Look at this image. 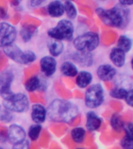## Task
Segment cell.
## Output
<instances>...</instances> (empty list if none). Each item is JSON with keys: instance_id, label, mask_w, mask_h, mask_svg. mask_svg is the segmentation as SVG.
Listing matches in <instances>:
<instances>
[{"instance_id": "7bdbcfd3", "label": "cell", "mask_w": 133, "mask_h": 149, "mask_svg": "<svg viewBox=\"0 0 133 149\" xmlns=\"http://www.w3.org/2000/svg\"><path fill=\"white\" fill-rule=\"evenodd\" d=\"M7 64V58L4 54L0 53V70H2Z\"/></svg>"}, {"instance_id": "f1b7e54d", "label": "cell", "mask_w": 133, "mask_h": 149, "mask_svg": "<svg viewBox=\"0 0 133 149\" xmlns=\"http://www.w3.org/2000/svg\"><path fill=\"white\" fill-rule=\"evenodd\" d=\"M64 10L70 19H74L76 16V9L72 2L66 1L64 5Z\"/></svg>"}, {"instance_id": "30bf717a", "label": "cell", "mask_w": 133, "mask_h": 149, "mask_svg": "<svg viewBox=\"0 0 133 149\" xmlns=\"http://www.w3.org/2000/svg\"><path fill=\"white\" fill-rule=\"evenodd\" d=\"M26 133L23 128L16 124H13L9 127L7 138L12 144H16L23 142L25 139Z\"/></svg>"}, {"instance_id": "7dc6e473", "label": "cell", "mask_w": 133, "mask_h": 149, "mask_svg": "<svg viewBox=\"0 0 133 149\" xmlns=\"http://www.w3.org/2000/svg\"><path fill=\"white\" fill-rule=\"evenodd\" d=\"M34 13L36 14H38V15H41V16H46L47 13H48L45 8H39V9H35Z\"/></svg>"}, {"instance_id": "9f6ffc18", "label": "cell", "mask_w": 133, "mask_h": 149, "mask_svg": "<svg viewBox=\"0 0 133 149\" xmlns=\"http://www.w3.org/2000/svg\"><path fill=\"white\" fill-rule=\"evenodd\" d=\"M10 3H11V4H13L14 6H16V5H18L19 4V2H10Z\"/></svg>"}, {"instance_id": "1f68e13d", "label": "cell", "mask_w": 133, "mask_h": 149, "mask_svg": "<svg viewBox=\"0 0 133 149\" xmlns=\"http://www.w3.org/2000/svg\"><path fill=\"white\" fill-rule=\"evenodd\" d=\"M12 118H13V116L10 113V112L4 107H0V120L4 123H8L9 121H11Z\"/></svg>"}, {"instance_id": "8992f818", "label": "cell", "mask_w": 133, "mask_h": 149, "mask_svg": "<svg viewBox=\"0 0 133 149\" xmlns=\"http://www.w3.org/2000/svg\"><path fill=\"white\" fill-rule=\"evenodd\" d=\"M74 28L72 23L69 20L62 19L58 22L55 27L49 30L48 35L57 40H70L73 36Z\"/></svg>"}, {"instance_id": "ba28073f", "label": "cell", "mask_w": 133, "mask_h": 149, "mask_svg": "<svg viewBox=\"0 0 133 149\" xmlns=\"http://www.w3.org/2000/svg\"><path fill=\"white\" fill-rule=\"evenodd\" d=\"M16 37L13 26L7 23H0V47H6L13 44Z\"/></svg>"}, {"instance_id": "cb8c5ba5", "label": "cell", "mask_w": 133, "mask_h": 149, "mask_svg": "<svg viewBox=\"0 0 133 149\" xmlns=\"http://www.w3.org/2000/svg\"><path fill=\"white\" fill-rule=\"evenodd\" d=\"M86 136V132L83 128L76 127L71 132V138L76 143H82Z\"/></svg>"}, {"instance_id": "d6986e66", "label": "cell", "mask_w": 133, "mask_h": 149, "mask_svg": "<svg viewBox=\"0 0 133 149\" xmlns=\"http://www.w3.org/2000/svg\"><path fill=\"white\" fill-rule=\"evenodd\" d=\"M61 72L66 77L71 78V77H74L78 73L76 67L72 63L66 61L64 62L61 66Z\"/></svg>"}, {"instance_id": "8d00e7d4", "label": "cell", "mask_w": 133, "mask_h": 149, "mask_svg": "<svg viewBox=\"0 0 133 149\" xmlns=\"http://www.w3.org/2000/svg\"><path fill=\"white\" fill-rule=\"evenodd\" d=\"M79 9L81 13H84L89 17H91L93 16V10H92V8H90V7L87 6H83V5H79Z\"/></svg>"}, {"instance_id": "ee69618b", "label": "cell", "mask_w": 133, "mask_h": 149, "mask_svg": "<svg viewBox=\"0 0 133 149\" xmlns=\"http://www.w3.org/2000/svg\"><path fill=\"white\" fill-rule=\"evenodd\" d=\"M64 83L66 85V86L69 87V88H73L75 86V82L74 81L72 80L71 78H69V77H65L64 79H62Z\"/></svg>"}, {"instance_id": "5b68a950", "label": "cell", "mask_w": 133, "mask_h": 149, "mask_svg": "<svg viewBox=\"0 0 133 149\" xmlns=\"http://www.w3.org/2000/svg\"><path fill=\"white\" fill-rule=\"evenodd\" d=\"M4 54L19 64H28L36 59V55L30 51H22L20 47L11 44L4 48Z\"/></svg>"}, {"instance_id": "484cf974", "label": "cell", "mask_w": 133, "mask_h": 149, "mask_svg": "<svg viewBox=\"0 0 133 149\" xmlns=\"http://www.w3.org/2000/svg\"><path fill=\"white\" fill-rule=\"evenodd\" d=\"M26 89L29 92H34L40 86V79L37 76H32L25 80Z\"/></svg>"}, {"instance_id": "11a10c76", "label": "cell", "mask_w": 133, "mask_h": 149, "mask_svg": "<svg viewBox=\"0 0 133 149\" xmlns=\"http://www.w3.org/2000/svg\"><path fill=\"white\" fill-rule=\"evenodd\" d=\"M110 114H111L110 111H107V113H104V116H106V117H107L108 116H110Z\"/></svg>"}, {"instance_id": "44dd1931", "label": "cell", "mask_w": 133, "mask_h": 149, "mask_svg": "<svg viewBox=\"0 0 133 149\" xmlns=\"http://www.w3.org/2000/svg\"><path fill=\"white\" fill-rule=\"evenodd\" d=\"M49 51L52 56H58L63 51V44L59 40H53L48 44Z\"/></svg>"}, {"instance_id": "db71d44e", "label": "cell", "mask_w": 133, "mask_h": 149, "mask_svg": "<svg viewBox=\"0 0 133 149\" xmlns=\"http://www.w3.org/2000/svg\"><path fill=\"white\" fill-rule=\"evenodd\" d=\"M0 7H2V8H7L6 2L1 0V1H0Z\"/></svg>"}, {"instance_id": "f35d334b", "label": "cell", "mask_w": 133, "mask_h": 149, "mask_svg": "<svg viewBox=\"0 0 133 149\" xmlns=\"http://www.w3.org/2000/svg\"><path fill=\"white\" fill-rule=\"evenodd\" d=\"M110 106L111 107V108L114 109V111L120 112L122 109V104L118 101L116 100H112L110 102Z\"/></svg>"}, {"instance_id": "680465c9", "label": "cell", "mask_w": 133, "mask_h": 149, "mask_svg": "<svg viewBox=\"0 0 133 149\" xmlns=\"http://www.w3.org/2000/svg\"><path fill=\"white\" fill-rule=\"evenodd\" d=\"M0 149H3V148H0Z\"/></svg>"}, {"instance_id": "60d3db41", "label": "cell", "mask_w": 133, "mask_h": 149, "mask_svg": "<svg viewBox=\"0 0 133 149\" xmlns=\"http://www.w3.org/2000/svg\"><path fill=\"white\" fill-rule=\"evenodd\" d=\"M8 136V130L6 127L0 125V139L2 141H5Z\"/></svg>"}, {"instance_id": "f907efd6", "label": "cell", "mask_w": 133, "mask_h": 149, "mask_svg": "<svg viewBox=\"0 0 133 149\" xmlns=\"http://www.w3.org/2000/svg\"><path fill=\"white\" fill-rule=\"evenodd\" d=\"M133 3L132 1H120V4L123 6H128V5H132Z\"/></svg>"}, {"instance_id": "d6a6232c", "label": "cell", "mask_w": 133, "mask_h": 149, "mask_svg": "<svg viewBox=\"0 0 133 149\" xmlns=\"http://www.w3.org/2000/svg\"><path fill=\"white\" fill-rule=\"evenodd\" d=\"M127 92L125 88H113L111 92V95L113 98H116V99H123L125 98Z\"/></svg>"}, {"instance_id": "6f0895ef", "label": "cell", "mask_w": 133, "mask_h": 149, "mask_svg": "<svg viewBox=\"0 0 133 149\" xmlns=\"http://www.w3.org/2000/svg\"><path fill=\"white\" fill-rule=\"evenodd\" d=\"M76 149H83V148H76Z\"/></svg>"}, {"instance_id": "816d5d0a", "label": "cell", "mask_w": 133, "mask_h": 149, "mask_svg": "<svg viewBox=\"0 0 133 149\" xmlns=\"http://www.w3.org/2000/svg\"><path fill=\"white\" fill-rule=\"evenodd\" d=\"M42 1H31L30 3L32 5V6H39L42 3Z\"/></svg>"}, {"instance_id": "83f0119b", "label": "cell", "mask_w": 133, "mask_h": 149, "mask_svg": "<svg viewBox=\"0 0 133 149\" xmlns=\"http://www.w3.org/2000/svg\"><path fill=\"white\" fill-rule=\"evenodd\" d=\"M21 25L22 26H34L37 27L41 25V21L38 20L37 19L34 18L30 16H25L21 20Z\"/></svg>"}, {"instance_id": "6da1fadb", "label": "cell", "mask_w": 133, "mask_h": 149, "mask_svg": "<svg viewBox=\"0 0 133 149\" xmlns=\"http://www.w3.org/2000/svg\"><path fill=\"white\" fill-rule=\"evenodd\" d=\"M98 17L107 26L123 28L127 26L130 19L129 10L123 6H116L104 10L101 8L96 9Z\"/></svg>"}, {"instance_id": "ffe728a7", "label": "cell", "mask_w": 133, "mask_h": 149, "mask_svg": "<svg viewBox=\"0 0 133 149\" xmlns=\"http://www.w3.org/2000/svg\"><path fill=\"white\" fill-rule=\"evenodd\" d=\"M117 38V33L111 30H103L102 33V37H101V40H102V44L104 45H111L115 41Z\"/></svg>"}, {"instance_id": "681fc988", "label": "cell", "mask_w": 133, "mask_h": 149, "mask_svg": "<svg viewBox=\"0 0 133 149\" xmlns=\"http://www.w3.org/2000/svg\"><path fill=\"white\" fill-rule=\"evenodd\" d=\"M73 95L76 98H78V99H83V94L82 92L79 90H75L73 92Z\"/></svg>"}, {"instance_id": "f6af8a7d", "label": "cell", "mask_w": 133, "mask_h": 149, "mask_svg": "<svg viewBox=\"0 0 133 149\" xmlns=\"http://www.w3.org/2000/svg\"><path fill=\"white\" fill-rule=\"evenodd\" d=\"M122 120L123 121H125L126 123H128V122H131L132 119V113L131 111H128L127 113H125V114H123L122 116Z\"/></svg>"}, {"instance_id": "5bb4252c", "label": "cell", "mask_w": 133, "mask_h": 149, "mask_svg": "<svg viewBox=\"0 0 133 149\" xmlns=\"http://www.w3.org/2000/svg\"><path fill=\"white\" fill-rule=\"evenodd\" d=\"M32 120L35 123H43L46 118V109L41 104H35L32 107Z\"/></svg>"}, {"instance_id": "74e56055", "label": "cell", "mask_w": 133, "mask_h": 149, "mask_svg": "<svg viewBox=\"0 0 133 149\" xmlns=\"http://www.w3.org/2000/svg\"><path fill=\"white\" fill-rule=\"evenodd\" d=\"M49 139H50V135H49L48 132L46 130H44L41 134V138H40V143L45 146L48 144Z\"/></svg>"}, {"instance_id": "f5cc1de1", "label": "cell", "mask_w": 133, "mask_h": 149, "mask_svg": "<svg viewBox=\"0 0 133 149\" xmlns=\"http://www.w3.org/2000/svg\"><path fill=\"white\" fill-rule=\"evenodd\" d=\"M105 86L107 87L108 89H111L112 87H113V85L111 81H105Z\"/></svg>"}, {"instance_id": "e575fe53", "label": "cell", "mask_w": 133, "mask_h": 149, "mask_svg": "<svg viewBox=\"0 0 133 149\" xmlns=\"http://www.w3.org/2000/svg\"><path fill=\"white\" fill-rule=\"evenodd\" d=\"M121 144L124 149H133L132 137H128L127 135H125L121 140Z\"/></svg>"}, {"instance_id": "7c38bea8", "label": "cell", "mask_w": 133, "mask_h": 149, "mask_svg": "<svg viewBox=\"0 0 133 149\" xmlns=\"http://www.w3.org/2000/svg\"><path fill=\"white\" fill-rule=\"evenodd\" d=\"M41 68L46 76H51L55 73L56 69V61L52 57H44L41 58Z\"/></svg>"}, {"instance_id": "f546056e", "label": "cell", "mask_w": 133, "mask_h": 149, "mask_svg": "<svg viewBox=\"0 0 133 149\" xmlns=\"http://www.w3.org/2000/svg\"><path fill=\"white\" fill-rule=\"evenodd\" d=\"M50 130L55 134L58 136H61L65 134V132L67 130V127L65 123H56V124H52L50 127Z\"/></svg>"}, {"instance_id": "7402d4cb", "label": "cell", "mask_w": 133, "mask_h": 149, "mask_svg": "<svg viewBox=\"0 0 133 149\" xmlns=\"http://www.w3.org/2000/svg\"><path fill=\"white\" fill-rule=\"evenodd\" d=\"M55 89L56 93L63 99L68 100L72 97V93L67 88H65L61 81H57L55 83Z\"/></svg>"}, {"instance_id": "3957f363", "label": "cell", "mask_w": 133, "mask_h": 149, "mask_svg": "<svg viewBox=\"0 0 133 149\" xmlns=\"http://www.w3.org/2000/svg\"><path fill=\"white\" fill-rule=\"evenodd\" d=\"M99 41V37L96 33L88 32L76 37L73 41V44L78 51L90 52L97 47Z\"/></svg>"}, {"instance_id": "8fae6325", "label": "cell", "mask_w": 133, "mask_h": 149, "mask_svg": "<svg viewBox=\"0 0 133 149\" xmlns=\"http://www.w3.org/2000/svg\"><path fill=\"white\" fill-rule=\"evenodd\" d=\"M72 59L78 65L83 67H89L93 64L92 54L86 51H77L72 54Z\"/></svg>"}, {"instance_id": "4fadbf2b", "label": "cell", "mask_w": 133, "mask_h": 149, "mask_svg": "<svg viewBox=\"0 0 133 149\" xmlns=\"http://www.w3.org/2000/svg\"><path fill=\"white\" fill-rule=\"evenodd\" d=\"M97 75L101 80L104 81H110L116 74V70L110 65H100L97 69Z\"/></svg>"}, {"instance_id": "9a60e30c", "label": "cell", "mask_w": 133, "mask_h": 149, "mask_svg": "<svg viewBox=\"0 0 133 149\" xmlns=\"http://www.w3.org/2000/svg\"><path fill=\"white\" fill-rule=\"evenodd\" d=\"M102 124V120L93 112H89L86 115V128L88 130H98Z\"/></svg>"}, {"instance_id": "c3c4849f", "label": "cell", "mask_w": 133, "mask_h": 149, "mask_svg": "<svg viewBox=\"0 0 133 149\" xmlns=\"http://www.w3.org/2000/svg\"><path fill=\"white\" fill-rule=\"evenodd\" d=\"M21 19V17L19 15V14H14V16L12 17V19H10V21H11V23H13V24H16V23H19V21Z\"/></svg>"}, {"instance_id": "603a6c76", "label": "cell", "mask_w": 133, "mask_h": 149, "mask_svg": "<svg viewBox=\"0 0 133 149\" xmlns=\"http://www.w3.org/2000/svg\"><path fill=\"white\" fill-rule=\"evenodd\" d=\"M111 124L114 131H122L123 130L124 121L121 116L119 114L114 113L111 116Z\"/></svg>"}, {"instance_id": "277c9868", "label": "cell", "mask_w": 133, "mask_h": 149, "mask_svg": "<svg viewBox=\"0 0 133 149\" xmlns=\"http://www.w3.org/2000/svg\"><path fill=\"white\" fill-rule=\"evenodd\" d=\"M3 107L9 111L22 113L28 109V100L23 93H12L9 96L4 98Z\"/></svg>"}, {"instance_id": "bcb514c9", "label": "cell", "mask_w": 133, "mask_h": 149, "mask_svg": "<svg viewBox=\"0 0 133 149\" xmlns=\"http://www.w3.org/2000/svg\"><path fill=\"white\" fill-rule=\"evenodd\" d=\"M80 121H81V118H80V116H76L75 118L72 119V120L70 122V125L72 126H77L78 124L80 123Z\"/></svg>"}, {"instance_id": "b9f144b4", "label": "cell", "mask_w": 133, "mask_h": 149, "mask_svg": "<svg viewBox=\"0 0 133 149\" xmlns=\"http://www.w3.org/2000/svg\"><path fill=\"white\" fill-rule=\"evenodd\" d=\"M132 90L131 89V90L128 91L127 92V94H126L125 96V100L126 102L128 103L130 107H132V102H133V97H132Z\"/></svg>"}, {"instance_id": "52a82bcc", "label": "cell", "mask_w": 133, "mask_h": 149, "mask_svg": "<svg viewBox=\"0 0 133 149\" xmlns=\"http://www.w3.org/2000/svg\"><path fill=\"white\" fill-rule=\"evenodd\" d=\"M104 93L100 84H95L86 90L85 94V103L89 108H97L103 102Z\"/></svg>"}, {"instance_id": "2e32d148", "label": "cell", "mask_w": 133, "mask_h": 149, "mask_svg": "<svg viewBox=\"0 0 133 149\" xmlns=\"http://www.w3.org/2000/svg\"><path fill=\"white\" fill-rule=\"evenodd\" d=\"M110 58L112 61V62L114 63V65H116L117 67H121L124 65L125 61V52H123L118 47L113 48L110 54Z\"/></svg>"}, {"instance_id": "4316f807", "label": "cell", "mask_w": 133, "mask_h": 149, "mask_svg": "<svg viewBox=\"0 0 133 149\" xmlns=\"http://www.w3.org/2000/svg\"><path fill=\"white\" fill-rule=\"evenodd\" d=\"M36 30H37V27H34V26H23L20 31L22 39L25 42L29 41L31 39L33 35L34 34V33L36 32Z\"/></svg>"}, {"instance_id": "7a4b0ae2", "label": "cell", "mask_w": 133, "mask_h": 149, "mask_svg": "<svg viewBox=\"0 0 133 149\" xmlns=\"http://www.w3.org/2000/svg\"><path fill=\"white\" fill-rule=\"evenodd\" d=\"M48 116L55 122L70 123L78 116V108L72 102L62 100H55L48 107Z\"/></svg>"}, {"instance_id": "ab89813d", "label": "cell", "mask_w": 133, "mask_h": 149, "mask_svg": "<svg viewBox=\"0 0 133 149\" xmlns=\"http://www.w3.org/2000/svg\"><path fill=\"white\" fill-rule=\"evenodd\" d=\"M13 149H30V146H29V144H28L27 141H23L21 143L14 144Z\"/></svg>"}, {"instance_id": "d590c367", "label": "cell", "mask_w": 133, "mask_h": 149, "mask_svg": "<svg viewBox=\"0 0 133 149\" xmlns=\"http://www.w3.org/2000/svg\"><path fill=\"white\" fill-rule=\"evenodd\" d=\"M30 98L32 102H40V103H45L44 95H42V93H31L30 94Z\"/></svg>"}, {"instance_id": "ac0fdd59", "label": "cell", "mask_w": 133, "mask_h": 149, "mask_svg": "<svg viewBox=\"0 0 133 149\" xmlns=\"http://www.w3.org/2000/svg\"><path fill=\"white\" fill-rule=\"evenodd\" d=\"M92 81V74L88 72H81L77 74L76 83L80 88H85Z\"/></svg>"}, {"instance_id": "4dcf8cb0", "label": "cell", "mask_w": 133, "mask_h": 149, "mask_svg": "<svg viewBox=\"0 0 133 149\" xmlns=\"http://www.w3.org/2000/svg\"><path fill=\"white\" fill-rule=\"evenodd\" d=\"M41 131V127L40 125H33L29 130V137L32 141H36L38 138Z\"/></svg>"}, {"instance_id": "e0dca14e", "label": "cell", "mask_w": 133, "mask_h": 149, "mask_svg": "<svg viewBox=\"0 0 133 149\" xmlns=\"http://www.w3.org/2000/svg\"><path fill=\"white\" fill-rule=\"evenodd\" d=\"M64 6L59 1L51 2L48 6L47 13L53 17H59L64 13Z\"/></svg>"}, {"instance_id": "9c48e42d", "label": "cell", "mask_w": 133, "mask_h": 149, "mask_svg": "<svg viewBox=\"0 0 133 149\" xmlns=\"http://www.w3.org/2000/svg\"><path fill=\"white\" fill-rule=\"evenodd\" d=\"M13 77V72L9 71H6L0 74V95L3 98L7 97L13 93L10 86Z\"/></svg>"}, {"instance_id": "836d02e7", "label": "cell", "mask_w": 133, "mask_h": 149, "mask_svg": "<svg viewBox=\"0 0 133 149\" xmlns=\"http://www.w3.org/2000/svg\"><path fill=\"white\" fill-rule=\"evenodd\" d=\"M39 70V67L37 65H33L27 68H26L24 71V79L27 80L30 77L34 76V74H36Z\"/></svg>"}, {"instance_id": "d4e9b609", "label": "cell", "mask_w": 133, "mask_h": 149, "mask_svg": "<svg viewBox=\"0 0 133 149\" xmlns=\"http://www.w3.org/2000/svg\"><path fill=\"white\" fill-rule=\"evenodd\" d=\"M131 47H132V40L128 37L125 36H121L119 37L118 41V48L125 53L130 51Z\"/></svg>"}]
</instances>
